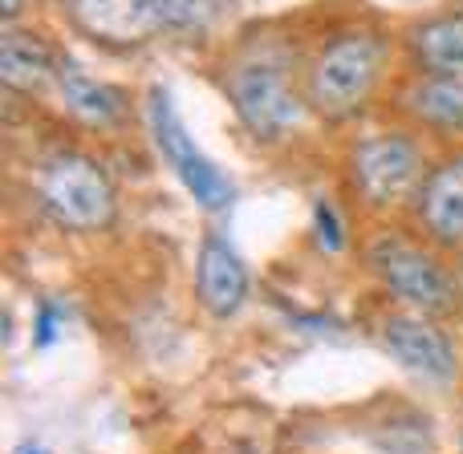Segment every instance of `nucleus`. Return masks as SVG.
Instances as JSON below:
<instances>
[{"label":"nucleus","instance_id":"nucleus-1","mask_svg":"<svg viewBox=\"0 0 463 454\" xmlns=\"http://www.w3.org/2000/svg\"><path fill=\"white\" fill-rule=\"evenodd\" d=\"M216 86L256 151H285L317 126L305 97V37L285 24H252L224 45Z\"/></svg>","mask_w":463,"mask_h":454},{"label":"nucleus","instance_id":"nucleus-2","mask_svg":"<svg viewBox=\"0 0 463 454\" xmlns=\"http://www.w3.org/2000/svg\"><path fill=\"white\" fill-rule=\"evenodd\" d=\"M399 78V29L374 16L329 21L305 37V97L329 134H350L386 114Z\"/></svg>","mask_w":463,"mask_h":454},{"label":"nucleus","instance_id":"nucleus-3","mask_svg":"<svg viewBox=\"0 0 463 454\" xmlns=\"http://www.w3.org/2000/svg\"><path fill=\"white\" fill-rule=\"evenodd\" d=\"M431 162L435 146L415 126L399 122L394 114H378L342 134L337 175L354 211L366 216V224H383V219H407Z\"/></svg>","mask_w":463,"mask_h":454},{"label":"nucleus","instance_id":"nucleus-4","mask_svg":"<svg viewBox=\"0 0 463 454\" xmlns=\"http://www.w3.org/2000/svg\"><path fill=\"white\" fill-rule=\"evenodd\" d=\"M362 268L378 292L407 312L439 320H463L456 260L419 236L407 219H383L362 231Z\"/></svg>","mask_w":463,"mask_h":454},{"label":"nucleus","instance_id":"nucleus-5","mask_svg":"<svg viewBox=\"0 0 463 454\" xmlns=\"http://www.w3.org/2000/svg\"><path fill=\"white\" fill-rule=\"evenodd\" d=\"M29 183L41 219L61 236H106L122 216L118 179L81 143H49Z\"/></svg>","mask_w":463,"mask_h":454},{"label":"nucleus","instance_id":"nucleus-6","mask_svg":"<svg viewBox=\"0 0 463 454\" xmlns=\"http://www.w3.org/2000/svg\"><path fill=\"white\" fill-rule=\"evenodd\" d=\"M143 122L146 134H151L159 159L171 167V175L179 179V187L187 191V199L195 208H203L208 216H220V211L232 208L236 199V183L216 159L203 154V146L192 138V130L184 126V114H179L175 97L163 81H151L143 89Z\"/></svg>","mask_w":463,"mask_h":454},{"label":"nucleus","instance_id":"nucleus-7","mask_svg":"<svg viewBox=\"0 0 463 454\" xmlns=\"http://www.w3.org/2000/svg\"><path fill=\"white\" fill-rule=\"evenodd\" d=\"M378 345L399 369L435 390H451L463 377V341L451 320L391 309L378 320Z\"/></svg>","mask_w":463,"mask_h":454},{"label":"nucleus","instance_id":"nucleus-8","mask_svg":"<svg viewBox=\"0 0 463 454\" xmlns=\"http://www.w3.org/2000/svg\"><path fill=\"white\" fill-rule=\"evenodd\" d=\"M53 102L81 134H98V138H114L122 130H130L135 114L143 110V102H135V94L127 86L90 73L70 53H65L61 73H57Z\"/></svg>","mask_w":463,"mask_h":454},{"label":"nucleus","instance_id":"nucleus-9","mask_svg":"<svg viewBox=\"0 0 463 454\" xmlns=\"http://www.w3.org/2000/svg\"><path fill=\"white\" fill-rule=\"evenodd\" d=\"M386 114L415 126L435 151L463 146V78H419V73H402Z\"/></svg>","mask_w":463,"mask_h":454},{"label":"nucleus","instance_id":"nucleus-10","mask_svg":"<svg viewBox=\"0 0 463 454\" xmlns=\"http://www.w3.org/2000/svg\"><path fill=\"white\" fill-rule=\"evenodd\" d=\"M407 224L451 260L463 255V146L435 151V162L407 211Z\"/></svg>","mask_w":463,"mask_h":454},{"label":"nucleus","instance_id":"nucleus-11","mask_svg":"<svg viewBox=\"0 0 463 454\" xmlns=\"http://www.w3.org/2000/svg\"><path fill=\"white\" fill-rule=\"evenodd\" d=\"M61 13H65V24L86 45L114 57H130L159 41V29H155V16L146 0H65Z\"/></svg>","mask_w":463,"mask_h":454},{"label":"nucleus","instance_id":"nucleus-12","mask_svg":"<svg viewBox=\"0 0 463 454\" xmlns=\"http://www.w3.org/2000/svg\"><path fill=\"white\" fill-rule=\"evenodd\" d=\"M195 301L212 320H236L252 301V272L240 255L236 239L220 227L200 236L195 252Z\"/></svg>","mask_w":463,"mask_h":454},{"label":"nucleus","instance_id":"nucleus-13","mask_svg":"<svg viewBox=\"0 0 463 454\" xmlns=\"http://www.w3.org/2000/svg\"><path fill=\"white\" fill-rule=\"evenodd\" d=\"M402 73L463 78V5H443L399 24Z\"/></svg>","mask_w":463,"mask_h":454},{"label":"nucleus","instance_id":"nucleus-14","mask_svg":"<svg viewBox=\"0 0 463 454\" xmlns=\"http://www.w3.org/2000/svg\"><path fill=\"white\" fill-rule=\"evenodd\" d=\"M61 45L37 24H5L0 29V86L13 97L53 94L61 73Z\"/></svg>","mask_w":463,"mask_h":454},{"label":"nucleus","instance_id":"nucleus-15","mask_svg":"<svg viewBox=\"0 0 463 454\" xmlns=\"http://www.w3.org/2000/svg\"><path fill=\"white\" fill-rule=\"evenodd\" d=\"M159 41L179 45H208L220 37L232 16V0H146Z\"/></svg>","mask_w":463,"mask_h":454},{"label":"nucleus","instance_id":"nucleus-16","mask_svg":"<svg viewBox=\"0 0 463 454\" xmlns=\"http://www.w3.org/2000/svg\"><path fill=\"white\" fill-rule=\"evenodd\" d=\"M313 236H317V244L326 247L329 255L345 252V219H342V211H337V203L326 199V195L313 199Z\"/></svg>","mask_w":463,"mask_h":454},{"label":"nucleus","instance_id":"nucleus-17","mask_svg":"<svg viewBox=\"0 0 463 454\" xmlns=\"http://www.w3.org/2000/svg\"><path fill=\"white\" fill-rule=\"evenodd\" d=\"M65 325H70V309H65L61 301H53V296L37 301V309H33V345L49 349V345L65 333Z\"/></svg>","mask_w":463,"mask_h":454},{"label":"nucleus","instance_id":"nucleus-18","mask_svg":"<svg viewBox=\"0 0 463 454\" xmlns=\"http://www.w3.org/2000/svg\"><path fill=\"white\" fill-rule=\"evenodd\" d=\"M29 5H33V0H0V21H5V24H24Z\"/></svg>","mask_w":463,"mask_h":454},{"label":"nucleus","instance_id":"nucleus-19","mask_svg":"<svg viewBox=\"0 0 463 454\" xmlns=\"http://www.w3.org/2000/svg\"><path fill=\"white\" fill-rule=\"evenodd\" d=\"M13 454H49V447H41V442H16V447H13Z\"/></svg>","mask_w":463,"mask_h":454},{"label":"nucleus","instance_id":"nucleus-20","mask_svg":"<svg viewBox=\"0 0 463 454\" xmlns=\"http://www.w3.org/2000/svg\"><path fill=\"white\" fill-rule=\"evenodd\" d=\"M456 280H459V304H463V255H456Z\"/></svg>","mask_w":463,"mask_h":454},{"label":"nucleus","instance_id":"nucleus-21","mask_svg":"<svg viewBox=\"0 0 463 454\" xmlns=\"http://www.w3.org/2000/svg\"><path fill=\"white\" fill-rule=\"evenodd\" d=\"M459 454H463V410H459Z\"/></svg>","mask_w":463,"mask_h":454},{"label":"nucleus","instance_id":"nucleus-22","mask_svg":"<svg viewBox=\"0 0 463 454\" xmlns=\"http://www.w3.org/2000/svg\"><path fill=\"white\" fill-rule=\"evenodd\" d=\"M57 5H65V0H57Z\"/></svg>","mask_w":463,"mask_h":454}]
</instances>
